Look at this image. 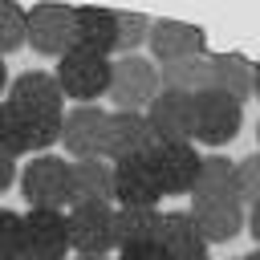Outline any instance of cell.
Here are the masks:
<instances>
[{"instance_id":"1","label":"cell","mask_w":260,"mask_h":260,"mask_svg":"<svg viewBox=\"0 0 260 260\" xmlns=\"http://www.w3.org/2000/svg\"><path fill=\"white\" fill-rule=\"evenodd\" d=\"M20 195L37 211H65L73 207V183H69V162L61 154H32L20 171Z\"/></svg>"},{"instance_id":"2","label":"cell","mask_w":260,"mask_h":260,"mask_svg":"<svg viewBox=\"0 0 260 260\" xmlns=\"http://www.w3.org/2000/svg\"><path fill=\"white\" fill-rule=\"evenodd\" d=\"M158 89H162V81H158V65L146 61L142 53H134V57H118V61L110 65V89H106V98L114 102V110L146 114V106L154 102Z\"/></svg>"},{"instance_id":"3","label":"cell","mask_w":260,"mask_h":260,"mask_svg":"<svg viewBox=\"0 0 260 260\" xmlns=\"http://www.w3.org/2000/svg\"><path fill=\"white\" fill-rule=\"evenodd\" d=\"M110 57H98V53H85V49H69L61 61H57V85L65 98H73L77 106H98V98H106L110 89Z\"/></svg>"},{"instance_id":"4","label":"cell","mask_w":260,"mask_h":260,"mask_svg":"<svg viewBox=\"0 0 260 260\" xmlns=\"http://www.w3.org/2000/svg\"><path fill=\"white\" fill-rule=\"evenodd\" d=\"M28 16V45L41 57H65L77 45V8L69 4H32L24 8Z\"/></svg>"},{"instance_id":"5","label":"cell","mask_w":260,"mask_h":260,"mask_svg":"<svg viewBox=\"0 0 260 260\" xmlns=\"http://www.w3.org/2000/svg\"><path fill=\"white\" fill-rule=\"evenodd\" d=\"M114 203H77L69 207V248L73 256H110L118 248L114 240Z\"/></svg>"},{"instance_id":"6","label":"cell","mask_w":260,"mask_h":260,"mask_svg":"<svg viewBox=\"0 0 260 260\" xmlns=\"http://www.w3.org/2000/svg\"><path fill=\"white\" fill-rule=\"evenodd\" d=\"M4 102H12V106H16L24 118H32V122H61V118H65V93H61L57 77L45 73V69L20 73V77L8 85V98H4Z\"/></svg>"},{"instance_id":"7","label":"cell","mask_w":260,"mask_h":260,"mask_svg":"<svg viewBox=\"0 0 260 260\" xmlns=\"http://www.w3.org/2000/svg\"><path fill=\"white\" fill-rule=\"evenodd\" d=\"M244 126V102L219 93V89H203L195 93V142L203 146H228Z\"/></svg>"},{"instance_id":"8","label":"cell","mask_w":260,"mask_h":260,"mask_svg":"<svg viewBox=\"0 0 260 260\" xmlns=\"http://www.w3.org/2000/svg\"><path fill=\"white\" fill-rule=\"evenodd\" d=\"M69 211H37L28 207L24 215V236H20V256L28 260H69Z\"/></svg>"},{"instance_id":"9","label":"cell","mask_w":260,"mask_h":260,"mask_svg":"<svg viewBox=\"0 0 260 260\" xmlns=\"http://www.w3.org/2000/svg\"><path fill=\"white\" fill-rule=\"evenodd\" d=\"M106 126L110 110L102 106H73L61 118V146L77 158H106Z\"/></svg>"},{"instance_id":"10","label":"cell","mask_w":260,"mask_h":260,"mask_svg":"<svg viewBox=\"0 0 260 260\" xmlns=\"http://www.w3.org/2000/svg\"><path fill=\"white\" fill-rule=\"evenodd\" d=\"M150 167L162 183V195H191L195 187V175H199V162L203 154L195 150V142H154L150 146Z\"/></svg>"},{"instance_id":"11","label":"cell","mask_w":260,"mask_h":260,"mask_svg":"<svg viewBox=\"0 0 260 260\" xmlns=\"http://www.w3.org/2000/svg\"><path fill=\"white\" fill-rule=\"evenodd\" d=\"M146 122L162 142H195V93L158 89L146 106Z\"/></svg>"},{"instance_id":"12","label":"cell","mask_w":260,"mask_h":260,"mask_svg":"<svg viewBox=\"0 0 260 260\" xmlns=\"http://www.w3.org/2000/svg\"><path fill=\"white\" fill-rule=\"evenodd\" d=\"M146 49L158 65H171V61H183V57H203L207 37H203L199 24H187V20H150Z\"/></svg>"},{"instance_id":"13","label":"cell","mask_w":260,"mask_h":260,"mask_svg":"<svg viewBox=\"0 0 260 260\" xmlns=\"http://www.w3.org/2000/svg\"><path fill=\"white\" fill-rule=\"evenodd\" d=\"M154 142H158V138H154L146 114L110 110V126H106V158H110V162H122V158H146Z\"/></svg>"},{"instance_id":"14","label":"cell","mask_w":260,"mask_h":260,"mask_svg":"<svg viewBox=\"0 0 260 260\" xmlns=\"http://www.w3.org/2000/svg\"><path fill=\"white\" fill-rule=\"evenodd\" d=\"M162 183L150 158H122L114 162V203L118 207H158Z\"/></svg>"},{"instance_id":"15","label":"cell","mask_w":260,"mask_h":260,"mask_svg":"<svg viewBox=\"0 0 260 260\" xmlns=\"http://www.w3.org/2000/svg\"><path fill=\"white\" fill-rule=\"evenodd\" d=\"M187 215L195 219V228H199V236L207 240V248L236 240V236L244 232V223H248V211H244V203H236V199H191Z\"/></svg>"},{"instance_id":"16","label":"cell","mask_w":260,"mask_h":260,"mask_svg":"<svg viewBox=\"0 0 260 260\" xmlns=\"http://www.w3.org/2000/svg\"><path fill=\"white\" fill-rule=\"evenodd\" d=\"M158 248L167 252V260H211L207 240L199 236V228L187 211H162Z\"/></svg>"},{"instance_id":"17","label":"cell","mask_w":260,"mask_h":260,"mask_svg":"<svg viewBox=\"0 0 260 260\" xmlns=\"http://www.w3.org/2000/svg\"><path fill=\"white\" fill-rule=\"evenodd\" d=\"M73 207L77 203H114V162L110 158H77L69 162Z\"/></svg>"},{"instance_id":"18","label":"cell","mask_w":260,"mask_h":260,"mask_svg":"<svg viewBox=\"0 0 260 260\" xmlns=\"http://www.w3.org/2000/svg\"><path fill=\"white\" fill-rule=\"evenodd\" d=\"M85 53H118V12L114 8H77V45Z\"/></svg>"},{"instance_id":"19","label":"cell","mask_w":260,"mask_h":260,"mask_svg":"<svg viewBox=\"0 0 260 260\" xmlns=\"http://www.w3.org/2000/svg\"><path fill=\"white\" fill-rule=\"evenodd\" d=\"M211 61V89L236 98V102H248L252 98V61L240 57V53H207Z\"/></svg>"},{"instance_id":"20","label":"cell","mask_w":260,"mask_h":260,"mask_svg":"<svg viewBox=\"0 0 260 260\" xmlns=\"http://www.w3.org/2000/svg\"><path fill=\"white\" fill-rule=\"evenodd\" d=\"M158 228H162V211L158 207H118V215H114L118 252L122 248H138V244H154Z\"/></svg>"},{"instance_id":"21","label":"cell","mask_w":260,"mask_h":260,"mask_svg":"<svg viewBox=\"0 0 260 260\" xmlns=\"http://www.w3.org/2000/svg\"><path fill=\"white\" fill-rule=\"evenodd\" d=\"M191 199H236L240 203V187H236V162H228L223 154H207L199 162Z\"/></svg>"},{"instance_id":"22","label":"cell","mask_w":260,"mask_h":260,"mask_svg":"<svg viewBox=\"0 0 260 260\" xmlns=\"http://www.w3.org/2000/svg\"><path fill=\"white\" fill-rule=\"evenodd\" d=\"M158 81L162 89H179V93H203L211 89V61L203 57H183L171 65H158Z\"/></svg>"},{"instance_id":"23","label":"cell","mask_w":260,"mask_h":260,"mask_svg":"<svg viewBox=\"0 0 260 260\" xmlns=\"http://www.w3.org/2000/svg\"><path fill=\"white\" fill-rule=\"evenodd\" d=\"M0 154L20 158L32 154V138H28V122L12 102H0Z\"/></svg>"},{"instance_id":"24","label":"cell","mask_w":260,"mask_h":260,"mask_svg":"<svg viewBox=\"0 0 260 260\" xmlns=\"http://www.w3.org/2000/svg\"><path fill=\"white\" fill-rule=\"evenodd\" d=\"M20 45H28V16L20 4L0 0V57L16 53Z\"/></svg>"},{"instance_id":"25","label":"cell","mask_w":260,"mask_h":260,"mask_svg":"<svg viewBox=\"0 0 260 260\" xmlns=\"http://www.w3.org/2000/svg\"><path fill=\"white\" fill-rule=\"evenodd\" d=\"M150 37V16L142 12H118V53L122 57H134Z\"/></svg>"},{"instance_id":"26","label":"cell","mask_w":260,"mask_h":260,"mask_svg":"<svg viewBox=\"0 0 260 260\" xmlns=\"http://www.w3.org/2000/svg\"><path fill=\"white\" fill-rule=\"evenodd\" d=\"M236 187H240V203H260V150L236 162Z\"/></svg>"},{"instance_id":"27","label":"cell","mask_w":260,"mask_h":260,"mask_svg":"<svg viewBox=\"0 0 260 260\" xmlns=\"http://www.w3.org/2000/svg\"><path fill=\"white\" fill-rule=\"evenodd\" d=\"M20 236H24V215L12 207H0V252L20 256Z\"/></svg>"},{"instance_id":"28","label":"cell","mask_w":260,"mask_h":260,"mask_svg":"<svg viewBox=\"0 0 260 260\" xmlns=\"http://www.w3.org/2000/svg\"><path fill=\"white\" fill-rule=\"evenodd\" d=\"M118 260H167V252H162V248H158V240H154V244L122 248V252H118Z\"/></svg>"},{"instance_id":"29","label":"cell","mask_w":260,"mask_h":260,"mask_svg":"<svg viewBox=\"0 0 260 260\" xmlns=\"http://www.w3.org/2000/svg\"><path fill=\"white\" fill-rule=\"evenodd\" d=\"M20 179V171H16V158H8V154H0V195L12 187Z\"/></svg>"},{"instance_id":"30","label":"cell","mask_w":260,"mask_h":260,"mask_svg":"<svg viewBox=\"0 0 260 260\" xmlns=\"http://www.w3.org/2000/svg\"><path fill=\"white\" fill-rule=\"evenodd\" d=\"M244 228L252 232V240H256V248H260V203L248 207V223H244Z\"/></svg>"},{"instance_id":"31","label":"cell","mask_w":260,"mask_h":260,"mask_svg":"<svg viewBox=\"0 0 260 260\" xmlns=\"http://www.w3.org/2000/svg\"><path fill=\"white\" fill-rule=\"evenodd\" d=\"M252 93H256V98H260V61H256V65H252Z\"/></svg>"},{"instance_id":"32","label":"cell","mask_w":260,"mask_h":260,"mask_svg":"<svg viewBox=\"0 0 260 260\" xmlns=\"http://www.w3.org/2000/svg\"><path fill=\"white\" fill-rule=\"evenodd\" d=\"M8 89V65H4V57H0V93Z\"/></svg>"},{"instance_id":"33","label":"cell","mask_w":260,"mask_h":260,"mask_svg":"<svg viewBox=\"0 0 260 260\" xmlns=\"http://www.w3.org/2000/svg\"><path fill=\"white\" fill-rule=\"evenodd\" d=\"M69 260H110V256H69Z\"/></svg>"},{"instance_id":"34","label":"cell","mask_w":260,"mask_h":260,"mask_svg":"<svg viewBox=\"0 0 260 260\" xmlns=\"http://www.w3.org/2000/svg\"><path fill=\"white\" fill-rule=\"evenodd\" d=\"M244 260H260V248H256V252H248V256H244Z\"/></svg>"},{"instance_id":"35","label":"cell","mask_w":260,"mask_h":260,"mask_svg":"<svg viewBox=\"0 0 260 260\" xmlns=\"http://www.w3.org/2000/svg\"><path fill=\"white\" fill-rule=\"evenodd\" d=\"M0 260H20V256H8V252H0Z\"/></svg>"},{"instance_id":"36","label":"cell","mask_w":260,"mask_h":260,"mask_svg":"<svg viewBox=\"0 0 260 260\" xmlns=\"http://www.w3.org/2000/svg\"><path fill=\"white\" fill-rule=\"evenodd\" d=\"M256 138H260V126H256Z\"/></svg>"},{"instance_id":"37","label":"cell","mask_w":260,"mask_h":260,"mask_svg":"<svg viewBox=\"0 0 260 260\" xmlns=\"http://www.w3.org/2000/svg\"><path fill=\"white\" fill-rule=\"evenodd\" d=\"M20 260H28V256H20Z\"/></svg>"},{"instance_id":"38","label":"cell","mask_w":260,"mask_h":260,"mask_svg":"<svg viewBox=\"0 0 260 260\" xmlns=\"http://www.w3.org/2000/svg\"><path fill=\"white\" fill-rule=\"evenodd\" d=\"M240 260H244V256H240Z\"/></svg>"}]
</instances>
